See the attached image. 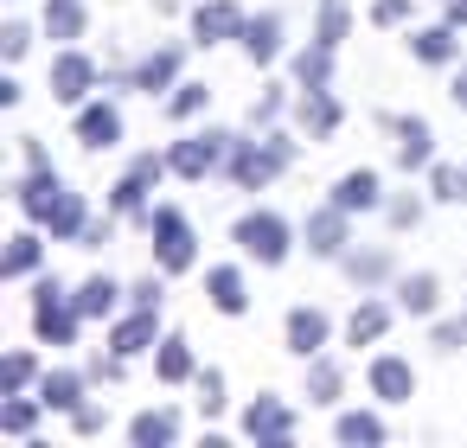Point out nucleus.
Returning a JSON list of instances; mask_svg holds the SVG:
<instances>
[{"mask_svg": "<svg viewBox=\"0 0 467 448\" xmlns=\"http://www.w3.org/2000/svg\"><path fill=\"white\" fill-rule=\"evenodd\" d=\"M384 269H390L384 250H358V256H346V276H352V282H384Z\"/></svg>", "mask_w": 467, "mask_h": 448, "instance_id": "473e14b6", "label": "nucleus"}, {"mask_svg": "<svg viewBox=\"0 0 467 448\" xmlns=\"http://www.w3.org/2000/svg\"><path fill=\"white\" fill-rule=\"evenodd\" d=\"M205 97H212L205 84H180V90H173V116H199V109H205Z\"/></svg>", "mask_w": 467, "mask_h": 448, "instance_id": "ea45409f", "label": "nucleus"}, {"mask_svg": "<svg viewBox=\"0 0 467 448\" xmlns=\"http://www.w3.org/2000/svg\"><path fill=\"white\" fill-rule=\"evenodd\" d=\"M346 39V0H320V46Z\"/></svg>", "mask_w": 467, "mask_h": 448, "instance_id": "c9c22d12", "label": "nucleus"}, {"mask_svg": "<svg viewBox=\"0 0 467 448\" xmlns=\"http://www.w3.org/2000/svg\"><path fill=\"white\" fill-rule=\"evenodd\" d=\"M205 288H212V307H224V314H244V301H250L237 269H212V276H205Z\"/></svg>", "mask_w": 467, "mask_h": 448, "instance_id": "412c9836", "label": "nucleus"}, {"mask_svg": "<svg viewBox=\"0 0 467 448\" xmlns=\"http://www.w3.org/2000/svg\"><path fill=\"white\" fill-rule=\"evenodd\" d=\"M173 429H180V422H173V410H148V416H135V429H129V435H135V448H167V442H173Z\"/></svg>", "mask_w": 467, "mask_h": 448, "instance_id": "4be33fe9", "label": "nucleus"}, {"mask_svg": "<svg viewBox=\"0 0 467 448\" xmlns=\"http://www.w3.org/2000/svg\"><path fill=\"white\" fill-rule=\"evenodd\" d=\"M58 193H65V186H58V173H46V167H33V180L20 186V205H26L33 218H46V212L58 205Z\"/></svg>", "mask_w": 467, "mask_h": 448, "instance_id": "f3484780", "label": "nucleus"}, {"mask_svg": "<svg viewBox=\"0 0 467 448\" xmlns=\"http://www.w3.org/2000/svg\"><path fill=\"white\" fill-rule=\"evenodd\" d=\"M33 320H39V333H46L52 346H71V339H78V307H65V288H58V282H39Z\"/></svg>", "mask_w": 467, "mask_h": 448, "instance_id": "39448f33", "label": "nucleus"}, {"mask_svg": "<svg viewBox=\"0 0 467 448\" xmlns=\"http://www.w3.org/2000/svg\"><path fill=\"white\" fill-rule=\"evenodd\" d=\"M339 442H384L378 416H339Z\"/></svg>", "mask_w": 467, "mask_h": 448, "instance_id": "4c0bfd02", "label": "nucleus"}, {"mask_svg": "<svg viewBox=\"0 0 467 448\" xmlns=\"http://www.w3.org/2000/svg\"><path fill=\"white\" fill-rule=\"evenodd\" d=\"M199 403H205V410H218V403H224V378H218V371H205V378H199Z\"/></svg>", "mask_w": 467, "mask_h": 448, "instance_id": "a19ab883", "label": "nucleus"}, {"mask_svg": "<svg viewBox=\"0 0 467 448\" xmlns=\"http://www.w3.org/2000/svg\"><path fill=\"white\" fill-rule=\"evenodd\" d=\"M333 205H346V212H371V205H378V173H346V180L333 186Z\"/></svg>", "mask_w": 467, "mask_h": 448, "instance_id": "dca6fc26", "label": "nucleus"}, {"mask_svg": "<svg viewBox=\"0 0 467 448\" xmlns=\"http://www.w3.org/2000/svg\"><path fill=\"white\" fill-rule=\"evenodd\" d=\"M461 339H467V320H441V327H435V346H441V352H454Z\"/></svg>", "mask_w": 467, "mask_h": 448, "instance_id": "79ce46f5", "label": "nucleus"}, {"mask_svg": "<svg viewBox=\"0 0 467 448\" xmlns=\"http://www.w3.org/2000/svg\"><path fill=\"white\" fill-rule=\"evenodd\" d=\"M116 295H122V288H116L109 276H90V282L78 288V314H109V307H116Z\"/></svg>", "mask_w": 467, "mask_h": 448, "instance_id": "bb28decb", "label": "nucleus"}, {"mask_svg": "<svg viewBox=\"0 0 467 448\" xmlns=\"http://www.w3.org/2000/svg\"><path fill=\"white\" fill-rule=\"evenodd\" d=\"M148 339H154V307H141V314H135V320H122V327H116V339H109V346H116V359H129V352H141V346H148Z\"/></svg>", "mask_w": 467, "mask_h": 448, "instance_id": "5701e85b", "label": "nucleus"}, {"mask_svg": "<svg viewBox=\"0 0 467 448\" xmlns=\"http://www.w3.org/2000/svg\"><path fill=\"white\" fill-rule=\"evenodd\" d=\"M244 435H250V442H269V448H282V442L295 435V416H288V403H275V397H256V403H250V416H244Z\"/></svg>", "mask_w": 467, "mask_h": 448, "instance_id": "423d86ee", "label": "nucleus"}, {"mask_svg": "<svg viewBox=\"0 0 467 448\" xmlns=\"http://www.w3.org/2000/svg\"><path fill=\"white\" fill-rule=\"evenodd\" d=\"M0 52L20 58V52H26V26H7V33H0Z\"/></svg>", "mask_w": 467, "mask_h": 448, "instance_id": "c03bdc74", "label": "nucleus"}, {"mask_svg": "<svg viewBox=\"0 0 467 448\" xmlns=\"http://www.w3.org/2000/svg\"><path fill=\"white\" fill-rule=\"evenodd\" d=\"M154 256L161 269H192V224L180 212H154Z\"/></svg>", "mask_w": 467, "mask_h": 448, "instance_id": "20e7f679", "label": "nucleus"}, {"mask_svg": "<svg viewBox=\"0 0 467 448\" xmlns=\"http://www.w3.org/2000/svg\"><path fill=\"white\" fill-rule=\"evenodd\" d=\"M78 391H84L78 371H46V403L52 410H78Z\"/></svg>", "mask_w": 467, "mask_h": 448, "instance_id": "7c9ffc66", "label": "nucleus"}, {"mask_svg": "<svg viewBox=\"0 0 467 448\" xmlns=\"http://www.w3.org/2000/svg\"><path fill=\"white\" fill-rule=\"evenodd\" d=\"M46 224H52V237H84V224H90L84 218V199L78 193H58V205L46 212Z\"/></svg>", "mask_w": 467, "mask_h": 448, "instance_id": "aec40b11", "label": "nucleus"}, {"mask_svg": "<svg viewBox=\"0 0 467 448\" xmlns=\"http://www.w3.org/2000/svg\"><path fill=\"white\" fill-rule=\"evenodd\" d=\"M237 244H244L256 263H282V256H288V224H282L275 212H250V218L237 224Z\"/></svg>", "mask_w": 467, "mask_h": 448, "instance_id": "f03ea898", "label": "nucleus"}, {"mask_svg": "<svg viewBox=\"0 0 467 448\" xmlns=\"http://www.w3.org/2000/svg\"><path fill=\"white\" fill-rule=\"evenodd\" d=\"M371 391H378L384 403H403V397L416 391V378H410L403 359H378V365H371Z\"/></svg>", "mask_w": 467, "mask_h": 448, "instance_id": "2eb2a0df", "label": "nucleus"}, {"mask_svg": "<svg viewBox=\"0 0 467 448\" xmlns=\"http://www.w3.org/2000/svg\"><path fill=\"white\" fill-rule=\"evenodd\" d=\"M307 397H314V403H333V397H339V365L314 359V365H307Z\"/></svg>", "mask_w": 467, "mask_h": 448, "instance_id": "c756f323", "label": "nucleus"}, {"mask_svg": "<svg viewBox=\"0 0 467 448\" xmlns=\"http://www.w3.org/2000/svg\"><path fill=\"white\" fill-rule=\"evenodd\" d=\"M371 20H378V26H397V20H403V0H378Z\"/></svg>", "mask_w": 467, "mask_h": 448, "instance_id": "37998d69", "label": "nucleus"}, {"mask_svg": "<svg viewBox=\"0 0 467 448\" xmlns=\"http://www.w3.org/2000/svg\"><path fill=\"white\" fill-rule=\"evenodd\" d=\"M429 154H435V135H429V122H397V161H403V173L410 167H429Z\"/></svg>", "mask_w": 467, "mask_h": 448, "instance_id": "f8f14e48", "label": "nucleus"}, {"mask_svg": "<svg viewBox=\"0 0 467 448\" xmlns=\"http://www.w3.org/2000/svg\"><path fill=\"white\" fill-rule=\"evenodd\" d=\"M416 58H422V65H448V58H454V26H429V33H416Z\"/></svg>", "mask_w": 467, "mask_h": 448, "instance_id": "393cba45", "label": "nucleus"}, {"mask_svg": "<svg viewBox=\"0 0 467 448\" xmlns=\"http://www.w3.org/2000/svg\"><path fill=\"white\" fill-rule=\"evenodd\" d=\"M33 416H39V410H33L20 391H14L7 403H0V429H7V435H26V429H33Z\"/></svg>", "mask_w": 467, "mask_h": 448, "instance_id": "72a5a7b5", "label": "nucleus"}, {"mask_svg": "<svg viewBox=\"0 0 467 448\" xmlns=\"http://www.w3.org/2000/svg\"><path fill=\"white\" fill-rule=\"evenodd\" d=\"M90 84H97V65H90L84 52H65V58L52 65V97H58V103H84Z\"/></svg>", "mask_w": 467, "mask_h": 448, "instance_id": "0eeeda50", "label": "nucleus"}, {"mask_svg": "<svg viewBox=\"0 0 467 448\" xmlns=\"http://www.w3.org/2000/svg\"><path fill=\"white\" fill-rule=\"evenodd\" d=\"M403 307H410V314H429V307H435V276H410V282H403Z\"/></svg>", "mask_w": 467, "mask_h": 448, "instance_id": "e433bc0d", "label": "nucleus"}, {"mask_svg": "<svg viewBox=\"0 0 467 448\" xmlns=\"http://www.w3.org/2000/svg\"><path fill=\"white\" fill-rule=\"evenodd\" d=\"M46 26H52V39H78V33H84V0H52V7H46Z\"/></svg>", "mask_w": 467, "mask_h": 448, "instance_id": "b1692460", "label": "nucleus"}, {"mask_svg": "<svg viewBox=\"0 0 467 448\" xmlns=\"http://www.w3.org/2000/svg\"><path fill=\"white\" fill-rule=\"evenodd\" d=\"M192 33H199L205 46H218V39L244 33V14L231 7V0H212V7H199V14H192Z\"/></svg>", "mask_w": 467, "mask_h": 448, "instance_id": "9d476101", "label": "nucleus"}, {"mask_svg": "<svg viewBox=\"0 0 467 448\" xmlns=\"http://www.w3.org/2000/svg\"><path fill=\"white\" fill-rule=\"evenodd\" d=\"M154 180H161V161L148 154V161H135L129 173H122V186H116V212H141L148 205V193H154Z\"/></svg>", "mask_w": 467, "mask_h": 448, "instance_id": "1a4fd4ad", "label": "nucleus"}, {"mask_svg": "<svg viewBox=\"0 0 467 448\" xmlns=\"http://www.w3.org/2000/svg\"><path fill=\"white\" fill-rule=\"evenodd\" d=\"M26 384H33V359L26 352H7V359H0V397H14Z\"/></svg>", "mask_w": 467, "mask_h": 448, "instance_id": "2f4dec72", "label": "nucleus"}, {"mask_svg": "<svg viewBox=\"0 0 467 448\" xmlns=\"http://www.w3.org/2000/svg\"><path fill=\"white\" fill-rule=\"evenodd\" d=\"M384 320H390V314H384L378 301H365V307H358V314L346 320V333H352V346H365V339H378V333H384Z\"/></svg>", "mask_w": 467, "mask_h": 448, "instance_id": "cd10ccee", "label": "nucleus"}, {"mask_svg": "<svg viewBox=\"0 0 467 448\" xmlns=\"http://www.w3.org/2000/svg\"><path fill=\"white\" fill-rule=\"evenodd\" d=\"M301 122H307L314 135H327V129L339 122V103H333L327 90H307V97H301Z\"/></svg>", "mask_w": 467, "mask_h": 448, "instance_id": "a878e982", "label": "nucleus"}, {"mask_svg": "<svg viewBox=\"0 0 467 448\" xmlns=\"http://www.w3.org/2000/svg\"><path fill=\"white\" fill-rule=\"evenodd\" d=\"M173 71H180V52H173V46H161L154 58H141V71H135V84H141V90L154 97V90H167V84H173Z\"/></svg>", "mask_w": 467, "mask_h": 448, "instance_id": "6ab92c4d", "label": "nucleus"}, {"mask_svg": "<svg viewBox=\"0 0 467 448\" xmlns=\"http://www.w3.org/2000/svg\"><path fill=\"white\" fill-rule=\"evenodd\" d=\"M288 346H295L301 359H314V352L327 346V314H320V307H295V314H288Z\"/></svg>", "mask_w": 467, "mask_h": 448, "instance_id": "9b49d317", "label": "nucleus"}, {"mask_svg": "<svg viewBox=\"0 0 467 448\" xmlns=\"http://www.w3.org/2000/svg\"><path fill=\"white\" fill-rule=\"evenodd\" d=\"M244 52H250L256 65H269V58L282 52V20H275V14H263V20H244Z\"/></svg>", "mask_w": 467, "mask_h": 448, "instance_id": "ddd939ff", "label": "nucleus"}, {"mask_svg": "<svg viewBox=\"0 0 467 448\" xmlns=\"http://www.w3.org/2000/svg\"><path fill=\"white\" fill-rule=\"evenodd\" d=\"M448 26H467V0H448Z\"/></svg>", "mask_w": 467, "mask_h": 448, "instance_id": "de8ad7c7", "label": "nucleus"}, {"mask_svg": "<svg viewBox=\"0 0 467 448\" xmlns=\"http://www.w3.org/2000/svg\"><path fill=\"white\" fill-rule=\"evenodd\" d=\"M429 186H435V199H467V173L461 167H435Z\"/></svg>", "mask_w": 467, "mask_h": 448, "instance_id": "58836bf2", "label": "nucleus"}, {"mask_svg": "<svg viewBox=\"0 0 467 448\" xmlns=\"http://www.w3.org/2000/svg\"><path fill=\"white\" fill-rule=\"evenodd\" d=\"M39 263V237H14V250L0 256V276H26Z\"/></svg>", "mask_w": 467, "mask_h": 448, "instance_id": "f704fd0d", "label": "nucleus"}, {"mask_svg": "<svg viewBox=\"0 0 467 448\" xmlns=\"http://www.w3.org/2000/svg\"><path fill=\"white\" fill-rule=\"evenodd\" d=\"M327 71H333V46H307L301 58H295V78H301V90H327Z\"/></svg>", "mask_w": 467, "mask_h": 448, "instance_id": "a211bd4d", "label": "nucleus"}, {"mask_svg": "<svg viewBox=\"0 0 467 448\" xmlns=\"http://www.w3.org/2000/svg\"><path fill=\"white\" fill-rule=\"evenodd\" d=\"M135 307H154V314H161V282H141V288H135Z\"/></svg>", "mask_w": 467, "mask_h": 448, "instance_id": "49530a36", "label": "nucleus"}, {"mask_svg": "<svg viewBox=\"0 0 467 448\" xmlns=\"http://www.w3.org/2000/svg\"><path fill=\"white\" fill-rule=\"evenodd\" d=\"M161 378H167V384L192 378V352H186V339H161Z\"/></svg>", "mask_w": 467, "mask_h": 448, "instance_id": "c85d7f7f", "label": "nucleus"}, {"mask_svg": "<svg viewBox=\"0 0 467 448\" xmlns=\"http://www.w3.org/2000/svg\"><path fill=\"white\" fill-rule=\"evenodd\" d=\"M454 103H461V109H467V71H461V78H454Z\"/></svg>", "mask_w": 467, "mask_h": 448, "instance_id": "09e8293b", "label": "nucleus"}, {"mask_svg": "<svg viewBox=\"0 0 467 448\" xmlns=\"http://www.w3.org/2000/svg\"><path fill=\"white\" fill-rule=\"evenodd\" d=\"M78 135H84L90 148H116V141H122V116H116L109 103H97V109L78 116Z\"/></svg>", "mask_w": 467, "mask_h": 448, "instance_id": "4468645a", "label": "nucleus"}, {"mask_svg": "<svg viewBox=\"0 0 467 448\" xmlns=\"http://www.w3.org/2000/svg\"><path fill=\"white\" fill-rule=\"evenodd\" d=\"M275 109H282V97L269 90V97H256V109H250V116H256V122H275Z\"/></svg>", "mask_w": 467, "mask_h": 448, "instance_id": "a18cd8bd", "label": "nucleus"}, {"mask_svg": "<svg viewBox=\"0 0 467 448\" xmlns=\"http://www.w3.org/2000/svg\"><path fill=\"white\" fill-rule=\"evenodd\" d=\"M307 250L314 256H339L346 250V205H327L307 218Z\"/></svg>", "mask_w": 467, "mask_h": 448, "instance_id": "6e6552de", "label": "nucleus"}, {"mask_svg": "<svg viewBox=\"0 0 467 448\" xmlns=\"http://www.w3.org/2000/svg\"><path fill=\"white\" fill-rule=\"evenodd\" d=\"M282 167H288V141H244L231 154V180L237 186H269Z\"/></svg>", "mask_w": 467, "mask_h": 448, "instance_id": "f257e3e1", "label": "nucleus"}, {"mask_svg": "<svg viewBox=\"0 0 467 448\" xmlns=\"http://www.w3.org/2000/svg\"><path fill=\"white\" fill-rule=\"evenodd\" d=\"M224 154H231V135H212V129H205V135L180 141L167 167H173V173H186V180H205V173H212V167H218Z\"/></svg>", "mask_w": 467, "mask_h": 448, "instance_id": "7ed1b4c3", "label": "nucleus"}]
</instances>
